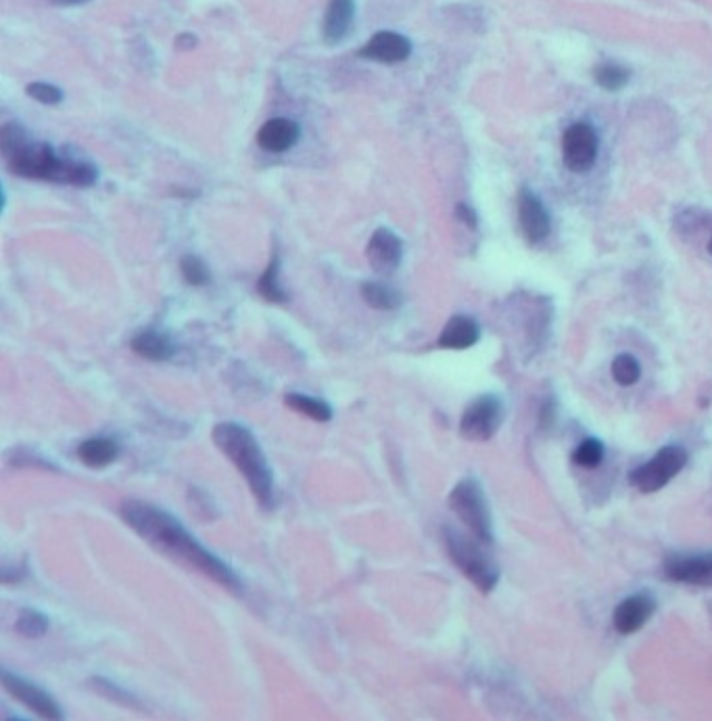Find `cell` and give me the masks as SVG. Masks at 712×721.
Returning a JSON list of instances; mask_svg holds the SVG:
<instances>
[{
	"label": "cell",
	"instance_id": "obj_1",
	"mask_svg": "<svg viewBox=\"0 0 712 721\" xmlns=\"http://www.w3.org/2000/svg\"><path fill=\"white\" fill-rule=\"evenodd\" d=\"M120 513L126 525L134 529L138 536L155 550L174 558V561L182 565L193 567L228 592L241 594L243 584L241 579L236 577V573L224 561H220L218 556H213L207 548H203L191 533L178 523L176 517L168 515L155 504L140 500L122 504Z\"/></svg>",
	"mask_w": 712,
	"mask_h": 721
},
{
	"label": "cell",
	"instance_id": "obj_2",
	"mask_svg": "<svg viewBox=\"0 0 712 721\" xmlns=\"http://www.w3.org/2000/svg\"><path fill=\"white\" fill-rule=\"evenodd\" d=\"M213 444L234 464L245 477L249 490L261 508L274 506V477L264 450L249 429L236 423H220L211 433Z\"/></svg>",
	"mask_w": 712,
	"mask_h": 721
},
{
	"label": "cell",
	"instance_id": "obj_3",
	"mask_svg": "<svg viewBox=\"0 0 712 721\" xmlns=\"http://www.w3.org/2000/svg\"><path fill=\"white\" fill-rule=\"evenodd\" d=\"M0 153H3L7 168L13 174L32 180L57 182L61 153L46 143L30 141L21 124L9 122L0 130Z\"/></svg>",
	"mask_w": 712,
	"mask_h": 721
},
{
	"label": "cell",
	"instance_id": "obj_4",
	"mask_svg": "<svg viewBox=\"0 0 712 721\" xmlns=\"http://www.w3.org/2000/svg\"><path fill=\"white\" fill-rule=\"evenodd\" d=\"M445 546L449 558L456 563V567L477 586L481 592H491L497 581H500V571L495 563L481 550L477 542L466 538L464 533L456 529H445Z\"/></svg>",
	"mask_w": 712,
	"mask_h": 721
},
{
	"label": "cell",
	"instance_id": "obj_5",
	"mask_svg": "<svg viewBox=\"0 0 712 721\" xmlns=\"http://www.w3.org/2000/svg\"><path fill=\"white\" fill-rule=\"evenodd\" d=\"M449 508L454 510L456 517L470 529L474 538L483 544H491L493 540V523L487 506V498L481 485L474 479L460 481L454 492L449 494Z\"/></svg>",
	"mask_w": 712,
	"mask_h": 721
},
{
	"label": "cell",
	"instance_id": "obj_6",
	"mask_svg": "<svg viewBox=\"0 0 712 721\" xmlns=\"http://www.w3.org/2000/svg\"><path fill=\"white\" fill-rule=\"evenodd\" d=\"M685 464L687 452L681 446H667L631 473V485L642 494L660 492L664 485H669L685 469Z\"/></svg>",
	"mask_w": 712,
	"mask_h": 721
},
{
	"label": "cell",
	"instance_id": "obj_7",
	"mask_svg": "<svg viewBox=\"0 0 712 721\" xmlns=\"http://www.w3.org/2000/svg\"><path fill=\"white\" fill-rule=\"evenodd\" d=\"M504 421V406L495 395H481L474 400L460 421V433L468 441L491 439Z\"/></svg>",
	"mask_w": 712,
	"mask_h": 721
},
{
	"label": "cell",
	"instance_id": "obj_8",
	"mask_svg": "<svg viewBox=\"0 0 712 721\" xmlns=\"http://www.w3.org/2000/svg\"><path fill=\"white\" fill-rule=\"evenodd\" d=\"M564 164L577 174L589 172L598 159V134L589 124H575L564 134Z\"/></svg>",
	"mask_w": 712,
	"mask_h": 721
},
{
	"label": "cell",
	"instance_id": "obj_9",
	"mask_svg": "<svg viewBox=\"0 0 712 721\" xmlns=\"http://www.w3.org/2000/svg\"><path fill=\"white\" fill-rule=\"evenodd\" d=\"M0 680H3L5 690L13 696V699H17L23 707H28L30 711H34L38 717L51 719V721H57V719L63 717V713H61L59 705L55 703L53 696H49L42 688L34 686L32 682L15 676V673H11L7 669L0 673Z\"/></svg>",
	"mask_w": 712,
	"mask_h": 721
},
{
	"label": "cell",
	"instance_id": "obj_10",
	"mask_svg": "<svg viewBox=\"0 0 712 721\" xmlns=\"http://www.w3.org/2000/svg\"><path fill=\"white\" fill-rule=\"evenodd\" d=\"M664 573L679 584L712 588V552L671 556L664 563Z\"/></svg>",
	"mask_w": 712,
	"mask_h": 721
},
{
	"label": "cell",
	"instance_id": "obj_11",
	"mask_svg": "<svg viewBox=\"0 0 712 721\" xmlns=\"http://www.w3.org/2000/svg\"><path fill=\"white\" fill-rule=\"evenodd\" d=\"M654 613H656V600L650 594H635L625 598L619 607H616L612 623L616 627V632L627 636L642 630Z\"/></svg>",
	"mask_w": 712,
	"mask_h": 721
},
{
	"label": "cell",
	"instance_id": "obj_12",
	"mask_svg": "<svg viewBox=\"0 0 712 721\" xmlns=\"http://www.w3.org/2000/svg\"><path fill=\"white\" fill-rule=\"evenodd\" d=\"M366 255L374 272L391 274L401 264L403 245L393 230L378 228L368 243Z\"/></svg>",
	"mask_w": 712,
	"mask_h": 721
},
{
	"label": "cell",
	"instance_id": "obj_13",
	"mask_svg": "<svg viewBox=\"0 0 712 721\" xmlns=\"http://www.w3.org/2000/svg\"><path fill=\"white\" fill-rule=\"evenodd\" d=\"M518 218L522 232H525V237L531 243H541L543 239H548L552 228L548 209H545L543 203L527 189L520 191L518 197Z\"/></svg>",
	"mask_w": 712,
	"mask_h": 721
},
{
	"label": "cell",
	"instance_id": "obj_14",
	"mask_svg": "<svg viewBox=\"0 0 712 721\" xmlns=\"http://www.w3.org/2000/svg\"><path fill=\"white\" fill-rule=\"evenodd\" d=\"M412 55V42L397 32L374 34L360 51V57L378 63H401Z\"/></svg>",
	"mask_w": 712,
	"mask_h": 721
},
{
	"label": "cell",
	"instance_id": "obj_15",
	"mask_svg": "<svg viewBox=\"0 0 712 721\" xmlns=\"http://www.w3.org/2000/svg\"><path fill=\"white\" fill-rule=\"evenodd\" d=\"M301 130L293 120L287 118H274L266 122L257 132V143L261 149L272 153H284L299 141Z\"/></svg>",
	"mask_w": 712,
	"mask_h": 721
},
{
	"label": "cell",
	"instance_id": "obj_16",
	"mask_svg": "<svg viewBox=\"0 0 712 721\" xmlns=\"http://www.w3.org/2000/svg\"><path fill=\"white\" fill-rule=\"evenodd\" d=\"M97 178H99V170L92 164V161L84 159L74 149H65L61 153V166H59L57 182L86 189V186H92L94 182H97Z\"/></svg>",
	"mask_w": 712,
	"mask_h": 721
},
{
	"label": "cell",
	"instance_id": "obj_17",
	"mask_svg": "<svg viewBox=\"0 0 712 721\" xmlns=\"http://www.w3.org/2000/svg\"><path fill=\"white\" fill-rule=\"evenodd\" d=\"M355 17V3L353 0H328L326 15H324V38L330 44L341 42L351 26Z\"/></svg>",
	"mask_w": 712,
	"mask_h": 721
},
{
	"label": "cell",
	"instance_id": "obj_18",
	"mask_svg": "<svg viewBox=\"0 0 712 721\" xmlns=\"http://www.w3.org/2000/svg\"><path fill=\"white\" fill-rule=\"evenodd\" d=\"M481 329L470 316H454L441 331L439 345L445 350H468L479 341Z\"/></svg>",
	"mask_w": 712,
	"mask_h": 721
},
{
	"label": "cell",
	"instance_id": "obj_19",
	"mask_svg": "<svg viewBox=\"0 0 712 721\" xmlns=\"http://www.w3.org/2000/svg\"><path fill=\"white\" fill-rule=\"evenodd\" d=\"M132 350L147 360L165 362L176 354V343L172 341L170 335L149 329V331H140L132 339Z\"/></svg>",
	"mask_w": 712,
	"mask_h": 721
},
{
	"label": "cell",
	"instance_id": "obj_20",
	"mask_svg": "<svg viewBox=\"0 0 712 721\" xmlns=\"http://www.w3.org/2000/svg\"><path fill=\"white\" fill-rule=\"evenodd\" d=\"M78 456L90 469H105L120 456V446L109 437H92L80 444Z\"/></svg>",
	"mask_w": 712,
	"mask_h": 721
},
{
	"label": "cell",
	"instance_id": "obj_21",
	"mask_svg": "<svg viewBox=\"0 0 712 721\" xmlns=\"http://www.w3.org/2000/svg\"><path fill=\"white\" fill-rule=\"evenodd\" d=\"M284 402H287V406L293 408L295 412H301V414H305V416H310L312 421L328 423L330 418H332V408H330L324 400L310 398V395L289 393L287 398H284Z\"/></svg>",
	"mask_w": 712,
	"mask_h": 721
},
{
	"label": "cell",
	"instance_id": "obj_22",
	"mask_svg": "<svg viewBox=\"0 0 712 721\" xmlns=\"http://www.w3.org/2000/svg\"><path fill=\"white\" fill-rule=\"evenodd\" d=\"M362 297L374 310H395L401 306V295L385 283H364Z\"/></svg>",
	"mask_w": 712,
	"mask_h": 721
},
{
	"label": "cell",
	"instance_id": "obj_23",
	"mask_svg": "<svg viewBox=\"0 0 712 721\" xmlns=\"http://www.w3.org/2000/svg\"><path fill=\"white\" fill-rule=\"evenodd\" d=\"M278 272H280V260L274 253V258L268 264L266 272L261 274V278L257 281L259 295L266 301H272V304H284V301H287V293H284V289L280 287V281H278Z\"/></svg>",
	"mask_w": 712,
	"mask_h": 721
},
{
	"label": "cell",
	"instance_id": "obj_24",
	"mask_svg": "<svg viewBox=\"0 0 712 721\" xmlns=\"http://www.w3.org/2000/svg\"><path fill=\"white\" fill-rule=\"evenodd\" d=\"M15 630H17L23 638L38 640V638H42L46 632H49V617L42 615L40 611H34V609H23V611L19 613V617H17Z\"/></svg>",
	"mask_w": 712,
	"mask_h": 721
},
{
	"label": "cell",
	"instance_id": "obj_25",
	"mask_svg": "<svg viewBox=\"0 0 712 721\" xmlns=\"http://www.w3.org/2000/svg\"><path fill=\"white\" fill-rule=\"evenodd\" d=\"M612 377L621 387H631L642 377V366L631 354H621L612 362Z\"/></svg>",
	"mask_w": 712,
	"mask_h": 721
},
{
	"label": "cell",
	"instance_id": "obj_26",
	"mask_svg": "<svg viewBox=\"0 0 712 721\" xmlns=\"http://www.w3.org/2000/svg\"><path fill=\"white\" fill-rule=\"evenodd\" d=\"M631 78L627 67L619 63H604L596 69V82L606 90H621Z\"/></svg>",
	"mask_w": 712,
	"mask_h": 721
},
{
	"label": "cell",
	"instance_id": "obj_27",
	"mask_svg": "<svg viewBox=\"0 0 712 721\" xmlns=\"http://www.w3.org/2000/svg\"><path fill=\"white\" fill-rule=\"evenodd\" d=\"M180 268H182L184 281L188 285L205 287L211 281V272H209L207 264L201 258H197V255H186V258H182Z\"/></svg>",
	"mask_w": 712,
	"mask_h": 721
},
{
	"label": "cell",
	"instance_id": "obj_28",
	"mask_svg": "<svg viewBox=\"0 0 712 721\" xmlns=\"http://www.w3.org/2000/svg\"><path fill=\"white\" fill-rule=\"evenodd\" d=\"M90 686H92L94 692H99L101 696H105V699H109L111 703L126 705V707H138L136 699H134V696H132L130 692H126V690L120 688V686L111 684V682L105 680V678H92V680H90Z\"/></svg>",
	"mask_w": 712,
	"mask_h": 721
},
{
	"label": "cell",
	"instance_id": "obj_29",
	"mask_svg": "<svg viewBox=\"0 0 712 721\" xmlns=\"http://www.w3.org/2000/svg\"><path fill=\"white\" fill-rule=\"evenodd\" d=\"M602 458H604L602 441L593 439V437L581 441V446L575 450V462L579 464V467H585V469H596L602 462Z\"/></svg>",
	"mask_w": 712,
	"mask_h": 721
},
{
	"label": "cell",
	"instance_id": "obj_30",
	"mask_svg": "<svg viewBox=\"0 0 712 721\" xmlns=\"http://www.w3.org/2000/svg\"><path fill=\"white\" fill-rule=\"evenodd\" d=\"M26 92L34 101L44 103V105H57L63 101L61 88H57L53 84H46V82H34L26 88Z\"/></svg>",
	"mask_w": 712,
	"mask_h": 721
},
{
	"label": "cell",
	"instance_id": "obj_31",
	"mask_svg": "<svg viewBox=\"0 0 712 721\" xmlns=\"http://www.w3.org/2000/svg\"><path fill=\"white\" fill-rule=\"evenodd\" d=\"M458 218H460L464 224H468L470 228H477V216H474V212H472L470 207L458 205Z\"/></svg>",
	"mask_w": 712,
	"mask_h": 721
},
{
	"label": "cell",
	"instance_id": "obj_32",
	"mask_svg": "<svg viewBox=\"0 0 712 721\" xmlns=\"http://www.w3.org/2000/svg\"><path fill=\"white\" fill-rule=\"evenodd\" d=\"M182 44H191V46H195L197 44V40H195V36H180L178 38V49H182Z\"/></svg>",
	"mask_w": 712,
	"mask_h": 721
},
{
	"label": "cell",
	"instance_id": "obj_33",
	"mask_svg": "<svg viewBox=\"0 0 712 721\" xmlns=\"http://www.w3.org/2000/svg\"><path fill=\"white\" fill-rule=\"evenodd\" d=\"M57 3H59V5H67V7H71V5H82V3H88V0H57Z\"/></svg>",
	"mask_w": 712,
	"mask_h": 721
},
{
	"label": "cell",
	"instance_id": "obj_34",
	"mask_svg": "<svg viewBox=\"0 0 712 721\" xmlns=\"http://www.w3.org/2000/svg\"><path fill=\"white\" fill-rule=\"evenodd\" d=\"M708 249H710V253H712V239H710V247H708Z\"/></svg>",
	"mask_w": 712,
	"mask_h": 721
}]
</instances>
